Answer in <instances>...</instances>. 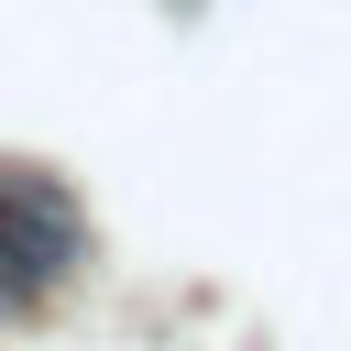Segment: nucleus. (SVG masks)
<instances>
[{"label":"nucleus","mask_w":351,"mask_h":351,"mask_svg":"<svg viewBox=\"0 0 351 351\" xmlns=\"http://www.w3.org/2000/svg\"><path fill=\"white\" fill-rule=\"evenodd\" d=\"M77 241H88L77 197H66L55 176H33V165H0V252H11V274H22L33 296L77 263Z\"/></svg>","instance_id":"obj_1"},{"label":"nucleus","mask_w":351,"mask_h":351,"mask_svg":"<svg viewBox=\"0 0 351 351\" xmlns=\"http://www.w3.org/2000/svg\"><path fill=\"white\" fill-rule=\"evenodd\" d=\"M22 307H33V285H22V274H11V252H0V318H22Z\"/></svg>","instance_id":"obj_2"}]
</instances>
